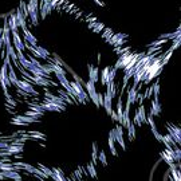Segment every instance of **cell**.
I'll return each mask as SVG.
<instances>
[{
	"label": "cell",
	"instance_id": "6da1fadb",
	"mask_svg": "<svg viewBox=\"0 0 181 181\" xmlns=\"http://www.w3.org/2000/svg\"><path fill=\"white\" fill-rule=\"evenodd\" d=\"M23 144H11L8 146V149H7V152H10V154L12 156V154H18L20 152H23Z\"/></svg>",
	"mask_w": 181,
	"mask_h": 181
},
{
	"label": "cell",
	"instance_id": "7a4b0ae2",
	"mask_svg": "<svg viewBox=\"0 0 181 181\" xmlns=\"http://www.w3.org/2000/svg\"><path fill=\"white\" fill-rule=\"evenodd\" d=\"M103 105H105V109H106V113L109 114H112V97H110L109 94H106V97H105V101H103Z\"/></svg>",
	"mask_w": 181,
	"mask_h": 181
},
{
	"label": "cell",
	"instance_id": "3957f363",
	"mask_svg": "<svg viewBox=\"0 0 181 181\" xmlns=\"http://www.w3.org/2000/svg\"><path fill=\"white\" fill-rule=\"evenodd\" d=\"M86 169H87V171H85V169H83V172L86 173V175L89 173V175L93 177V179H95V177H97V172H95V165H93V164L90 162V164H87V168H86Z\"/></svg>",
	"mask_w": 181,
	"mask_h": 181
},
{
	"label": "cell",
	"instance_id": "277c9868",
	"mask_svg": "<svg viewBox=\"0 0 181 181\" xmlns=\"http://www.w3.org/2000/svg\"><path fill=\"white\" fill-rule=\"evenodd\" d=\"M12 35H14V39H15L14 42H15V44H16L18 50H19V51H22V50L24 49V46H23V44H22V42H20V39H19V35L16 34V31H14V32H12Z\"/></svg>",
	"mask_w": 181,
	"mask_h": 181
},
{
	"label": "cell",
	"instance_id": "5b68a950",
	"mask_svg": "<svg viewBox=\"0 0 181 181\" xmlns=\"http://www.w3.org/2000/svg\"><path fill=\"white\" fill-rule=\"evenodd\" d=\"M93 165L98 164V156H97V144H93Z\"/></svg>",
	"mask_w": 181,
	"mask_h": 181
},
{
	"label": "cell",
	"instance_id": "8992f818",
	"mask_svg": "<svg viewBox=\"0 0 181 181\" xmlns=\"http://www.w3.org/2000/svg\"><path fill=\"white\" fill-rule=\"evenodd\" d=\"M128 133H129V140H134V137H136V129H134V125H133V124L128 128Z\"/></svg>",
	"mask_w": 181,
	"mask_h": 181
},
{
	"label": "cell",
	"instance_id": "52a82bcc",
	"mask_svg": "<svg viewBox=\"0 0 181 181\" xmlns=\"http://www.w3.org/2000/svg\"><path fill=\"white\" fill-rule=\"evenodd\" d=\"M39 168H40V171H42L47 177H51V176H53V171H51V169H49L47 167H44V165L40 164V165H39Z\"/></svg>",
	"mask_w": 181,
	"mask_h": 181
},
{
	"label": "cell",
	"instance_id": "ba28073f",
	"mask_svg": "<svg viewBox=\"0 0 181 181\" xmlns=\"http://www.w3.org/2000/svg\"><path fill=\"white\" fill-rule=\"evenodd\" d=\"M99 161H101V164L103 165V167H106L108 165V160H106V156H105V152H101V154H99Z\"/></svg>",
	"mask_w": 181,
	"mask_h": 181
},
{
	"label": "cell",
	"instance_id": "9c48e42d",
	"mask_svg": "<svg viewBox=\"0 0 181 181\" xmlns=\"http://www.w3.org/2000/svg\"><path fill=\"white\" fill-rule=\"evenodd\" d=\"M10 24H11V28H12V31H16V22H15V18L14 16L10 19Z\"/></svg>",
	"mask_w": 181,
	"mask_h": 181
}]
</instances>
